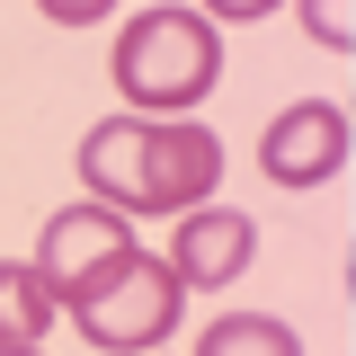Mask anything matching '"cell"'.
Returning a JSON list of instances; mask_svg holds the SVG:
<instances>
[{
	"label": "cell",
	"mask_w": 356,
	"mask_h": 356,
	"mask_svg": "<svg viewBox=\"0 0 356 356\" xmlns=\"http://www.w3.org/2000/svg\"><path fill=\"white\" fill-rule=\"evenodd\" d=\"M0 356H44V348H0Z\"/></svg>",
	"instance_id": "13"
},
{
	"label": "cell",
	"mask_w": 356,
	"mask_h": 356,
	"mask_svg": "<svg viewBox=\"0 0 356 356\" xmlns=\"http://www.w3.org/2000/svg\"><path fill=\"white\" fill-rule=\"evenodd\" d=\"M44 330H54L44 285H36L18 259H0V348H44Z\"/></svg>",
	"instance_id": "8"
},
{
	"label": "cell",
	"mask_w": 356,
	"mask_h": 356,
	"mask_svg": "<svg viewBox=\"0 0 356 356\" xmlns=\"http://www.w3.org/2000/svg\"><path fill=\"white\" fill-rule=\"evenodd\" d=\"M267 9H285V0H205L196 18H232V27H259Z\"/></svg>",
	"instance_id": "12"
},
{
	"label": "cell",
	"mask_w": 356,
	"mask_h": 356,
	"mask_svg": "<svg viewBox=\"0 0 356 356\" xmlns=\"http://www.w3.org/2000/svg\"><path fill=\"white\" fill-rule=\"evenodd\" d=\"M178 241H170V276L178 294H214V285H241L250 276V259H259V222L232 214V205H196V214H170Z\"/></svg>",
	"instance_id": "5"
},
{
	"label": "cell",
	"mask_w": 356,
	"mask_h": 356,
	"mask_svg": "<svg viewBox=\"0 0 356 356\" xmlns=\"http://www.w3.org/2000/svg\"><path fill=\"white\" fill-rule=\"evenodd\" d=\"M303 27H312V44H330V54H348V44H356L348 0H303Z\"/></svg>",
	"instance_id": "10"
},
{
	"label": "cell",
	"mask_w": 356,
	"mask_h": 356,
	"mask_svg": "<svg viewBox=\"0 0 356 356\" xmlns=\"http://www.w3.org/2000/svg\"><path fill=\"white\" fill-rule=\"evenodd\" d=\"M125 250H143L134 241V214H107V205H63V214H44V232H36V259H27V276L44 285V303L54 312H72L107 276V267L125 259Z\"/></svg>",
	"instance_id": "3"
},
{
	"label": "cell",
	"mask_w": 356,
	"mask_h": 356,
	"mask_svg": "<svg viewBox=\"0 0 356 356\" xmlns=\"http://www.w3.org/2000/svg\"><path fill=\"white\" fill-rule=\"evenodd\" d=\"M81 187L107 214H152V116H107L81 134Z\"/></svg>",
	"instance_id": "6"
},
{
	"label": "cell",
	"mask_w": 356,
	"mask_h": 356,
	"mask_svg": "<svg viewBox=\"0 0 356 356\" xmlns=\"http://www.w3.org/2000/svg\"><path fill=\"white\" fill-rule=\"evenodd\" d=\"M259 170L276 178V187H330V178L348 170V107L294 98V107L259 134Z\"/></svg>",
	"instance_id": "4"
},
{
	"label": "cell",
	"mask_w": 356,
	"mask_h": 356,
	"mask_svg": "<svg viewBox=\"0 0 356 356\" xmlns=\"http://www.w3.org/2000/svg\"><path fill=\"white\" fill-rule=\"evenodd\" d=\"M196 356H303V339L285 321H267V312H222L214 330L196 339Z\"/></svg>",
	"instance_id": "9"
},
{
	"label": "cell",
	"mask_w": 356,
	"mask_h": 356,
	"mask_svg": "<svg viewBox=\"0 0 356 356\" xmlns=\"http://www.w3.org/2000/svg\"><path fill=\"white\" fill-rule=\"evenodd\" d=\"M36 9L54 18V27H98V18H107L116 0H36Z\"/></svg>",
	"instance_id": "11"
},
{
	"label": "cell",
	"mask_w": 356,
	"mask_h": 356,
	"mask_svg": "<svg viewBox=\"0 0 356 356\" xmlns=\"http://www.w3.org/2000/svg\"><path fill=\"white\" fill-rule=\"evenodd\" d=\"M222 187V143L196 116H152V214H196Z\"/></svg>",
	"instance_id": "7"
},
{
	"label": "cell",
	"mask_w": 356,
	"mask_h": 356,
	"mask_svg": "<svg viewBox=\"0 0 356 356\" xmlns=\"http://www.w3.org/2000/svg\"><path fill=\"white\" fill-rule=\"evenodd\" d=\"M178 303H187V294H178L170 267L152 259V250H125V259L72 303V321H81L89 348H107V356H152V348H170Z\"/></svg>",
	"instance_id": "2"
},
{
	"label": "cell",
	"mask_w": 356,
	"mask_h": 356,
	"mask_svg": "<svg viewBox=\"0 0 356 356\" xmlns=\"http://www.w3.org/2000/svg\"><path fill=\"white\" fill-rule=\"evenodd\" d=\"M222 81V36L196 9H143L116 36V89L143 116H196Z\"/></svg>",
	"instance_id": "1"
}]
</instances>
